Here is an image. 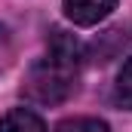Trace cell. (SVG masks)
Segmentation results:
<instances>
[{
	"label": "cell",
	"mask_w": 132,
	"mask_h": 132,
	"mask_svg": "<svg viewBox=\"0 0 132 132\" xmlns=\"http://www.w3.org/2000/svg\"><path fill=\"white\" fill-rule=\"evenodd\" d=\"M77 68H80V43L65 31H52L49 52L31 68L25 80V95L40 104H59L77 92Z\"/></svg>",
	"instance_id": "6da1fadb"
},
{
	"label": "cell",
	"mask_w": 132,
	"mask_h": 132,
	"mask_svg": "<svg viewBox=\"0 0 132 132\" xmlns=\"http://www.w3.org/2000/svg\"><path fill=\"white\" fill-rule=\"evenodd\" d=\"M55 132H108V126L101 120H95V117H74V120L59 123Z\"/></svg>",
	"instance_id": "5b68a950"
},
{
	"label": "cell",
	"mask_w": 132,
	"mask_h": 132,
	"mask_svg": "<svg viewBox=\"0 0 132 132\" xmlns=\"http://www.w3.org/2000/svg\"><path fill=\"white\" fill-rule=\"evenodd\" d=\"M114 9H117V0H65V15L80 28L104 22Z\"/></svg>",
	"instance_id": "7a4b0ae2"
},
{
	"label": "cell",
	"mask_w": 132,
	"mask_h": 132,
	"mask_svg": "<svg viewBox=\"0 0 132 132\" xmlns=\"http://www.w3.org/2000/svg\"><path fill=\"white\" fill-rule=\"evenodd\" d=\"M0 132H46V123L28 108H12L9 114H3Z\"/></svg>",
	"instance_id": "3957f363"
},
{
	"label": "cell",
	"mask_w": 132,
	"mask_h": 132,
	"mask_svg": "<svg viewBox=\"0 0 132 132\" xmlns=\"http://www.w3.org/2000/svg\"><path fill=\"white\" fill-rule=\"evenodd\" d=\"M114 98H117V104H123L126 111H132V55H129V62L120 68V74H117Z\"/></svg>",
	"instance_id": "277c9868"
}]
</instances>
